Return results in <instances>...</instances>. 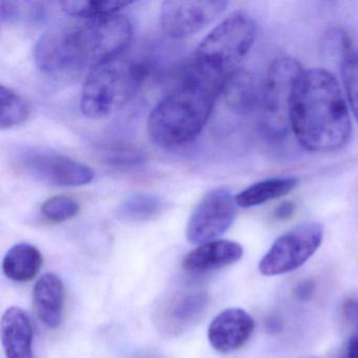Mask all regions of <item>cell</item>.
I'll return each instance as SVG.
<instances>
[{
  "mask_svg": "<svg viewBox=\"0 0 358 358\" xmlns=\"http://www.w3.org/2000/svg\"><path fill=\"white\" fill-rule=\"evenodd\" d=\"M133 39V26L123 15L57 24L41 35L35 64L45 74L66 75L94 69L121 57Z\"/></svg>",
  "mask_w": 358,
  "mask_h": 358,
  "instance_id": "6da1fadb",
  "label": "cell"
},
{
  "mask_svg": "<svg viewBox=\"0 0 358 358\" xmlns=\"http://www.w3.org/2000/svg\"><path fill=\"white\" fill-rule=\"evenodd\" d=\"M290 123L299 143L310 152H335L347 145L352 133L349 110L330 72H303L293 94Z\"/></svg>",
  "mask_w": 358,
  "mask_h": 358,
  "instance_id": "7a4b0ae2",
  "label": "cell"
},
{
  "mask_svg": "<svg viewBox=\"0 0 358 358\" xmlns=\"http://www.w3.org/2000/svg\"><path fill=\"white\" fill-rule=\"evenodd\" d=\"M221 85L190 71L184 83L150 113V139L163 148H182L194 141L210 118Z\"/></svg>",
  "mask_w": 358,
  "mask_h": 358,
  "instance_id": "3957f363",
  "label": "cell"
},
{
  "mask_svg": "<svg viewBox=\"0 0 358 358\" xmlns=\"http://www.w3.org/2000/svg\"><path fill=\"white\" fill-rule=\"evenodd\" d=\"M257 26L244 11H236L215 27L200 43L194 55L192 71L208 80L223 85L238 70L255 43Z\"/></svg>",
  "mask_w": 358,
  "mask_h": 358,
  "instance_id": "277c9868",
  "label": "cell"
},
{
  "mask_svg": "<svg viewBox=\"0 0 358 358\" xmlns=\"http://www.w3.org/2000/svg\"><path fill=\"white\" fill-rule=\"evenodd\" d=\"M150 72L148 62L119 57L90 71L80 97V110L90 119H101L122 108L139 91Z\"/></svg>",
  "mask_w": 358,
  "mask_h": 358,
  "instance_id": "5b68a950",
  "label": "cell"
},
{
  "mask_svg": "<svg viewBox=\"0 0 358 358\" xmlns=\"http://www.w3.org/2000/svg\"><path fill=\"white\" fill-rule=\"evenodd\" d=\"M303 72L290 57L278 58L269 66L259 100L262 129L269 139L278 141L288 135L293 94Z\"/></svg>",
  "mask_w": 358,
  "mask_h": 358,
  "instance_id": "8992f818",
  "label": "cell"
},
{
  "mask_svg": "<svg viewBox=\"0 0 358 358\" xmlns=\"http://www.w3.org/2000/svg\"><path fill=\"white\" fill-rule=\"evenodd\" d=\"M324 229L320 223L295 226L276 238L259 262L263 275L275 276L294 271L303 265L322 245Z\"/></svg>",
  "mask_w": 358,
  "mask_h": 358,
  "instance_id": "52a82bcc",
  "label": "cell"
},
{
  "mask_svg": "<svg viewBox=\"0 0 358 358\" xmlns=\"http://www.w3.org/2000/svg\"><path fill=\"white\" fill-rule=\"evenodd\" d=\"M236 207V196L228 188L207 192L190 215L186 230L188 242L201 245L217 240L234 223Z\"/></svg>",
  "mask_w": 358,
  "mask_h": 358,
  "instance_id": "ba28073f",
  "label": "cell"
},
{
  "mask_svg": "<svg viewBox=\"0 0 358 358\" xmlns=\"http://www.w3.org/2000/svg\"><path fill=\"white\" fill-rule=\"evenodd\" d=\"M227 6L224 0L164 1L161 6V29L169 38L192 36L213 24Z\"/></svg>",
  "mask_w": 358,
  "mask_h": 358,
  "instance_id": "9c48e42d",
  "label": "cell"
},
{
  "mask_svg": "<svg viewBox=\"0 0 358 358\" xmlns=\"http://www.w3.org/2000/svg\"><path fill=\"white\" fill-rule=\"evenodd\" d=\"M24 167L37 181L60 187L87 185L95 178L87 164L59 155H31L24 159Z\"/></svg>",
  "mask_w": 358,
  "mask_h": 358,
  "instance_id": "30bf717a",
  "label": "cell"
},
{
  "mask_svg": "<svg viewBox=\"0 0 358 358\" xmlns=\"http://www.w3.org/2000/svg\"><path fill=\"white\" fill-rule=\"evenodd\" d=\"M252 316L240 308L224 310L209 324L208 341L220 353H231L241 349L255 331Z\"/></svg>",
  "mask_w": 358,
  "mask_h": 358,
  "instance_id": "8fae6325",
  "label": "cell"
},
{
  "mask_svg": "<svg viewBox=\"0 0 358 358\" xmlns=\"http://www.w3.org/2000/svg\"><path fill=\"white\" fill-rule=\"evenodd\" d=\"M208 303V294L204 291L180 293L165 306L161 314V327L171 334L183 332L202 317Z\"/></svg>",
  "mask_w": 358,
  "mask_h": 358,
  "instance_id": "7c38bea8",
  "label": "cell"
},
{
  "mask_svg": "<svg viewBox=\"0 0 358 358\" xmlns=\"http://www.w3.org/2000/svg\"><path fill=\"white\" fill-rule=\"evenodd\" d=\"M243 247L228 240L204 243L188 252L182 261V268L190 273H203L232 265L242 259Z\"/></svg>",
  "mask_w": 358,
  "mask_h": 358,
  "instance_id": "4fadbf2b",
  "label": "cell"
},
{
  "mask_svg": "<svg viewBox=\"0 0 358 358\" xmlns=\"http://www.w3.org/2000/svg\"><path fill=\"white\" fill-rule=\"evenodd\" d=\"M1 341L7 358H33V329L28 314L10 307L1 317Z\"/></svg>",
  "mask_w": 358,
  "mask_h": 358,
  "instance_id": "5bb4252c",
  "label": "cell"
},
{
  "mask_svg": "<svg viewBox=\"0 0 358 358\" xmlns=\"http://www.w3.org/2000/svg\"><path fill=\"white\" fill-rule=\"evenodd\" d=\"M35 311L41 322L50 329L60 326L64 317L66 292L62 280L56 274L41 276L33 291Z\"/></svg>",
  "mask_w": 358,
  "mask_h": 358,
  "instance_id": "9a60e30c",
  "label": "cell"
},
{
  "mask_svg": "<svg viewBox=\"0 0 358 358\" xmlns=\"http://www.w3.org/2000/svg\"><path fill=\"white\" fill-rule=\"evenodd\" d=\"M219 98L229 112L236 115L249 114L257 101L252 76L246 71L236 70L224 80Z\"/></svg>",
  "mask_w": 358,
  "mask_h": 358,
  "instance_id": "2e32d148",
  "label": "cell"
},
{
  "mask_svg": "<svg viewBox=\"0 0 358 358\" xmlns=\"http://www.w3.org/2000/svg\"><path fill=\"white\" fill-rule=\"evenodd\" d=\"M43 263V255L36 247L20 243L14 245L3 257V273L14 282H27L37 275Z\"/></svg>",
  "mask_w": 358,
  "mask_h": 358,
  "instance_id": "e0dca14e",
  "label": "cell"
},
{
  "mask_svg": "<svg viewBox=\"0 0 358 358\" xmlns=\"http://www.w3.org/2000/svg\"><path fill=\"white\" fill-rule=\"evenodd\" d=\"M299 184L294 177H275L257 182L242 190L236 196V205L241 208H251L264 203L282 198L292 192Z\"/></svg>",
  "mask_w": 358,
  "mask_h": 358,
  "instance_id": "ac0fdd59",
  "label": "cell"
},
{
  "mask_svg": "<svg viewBox=\"0 0 358 358\" xmlns=\"http://www.w3.org/2000/svg\"><path fill=\"white\" fill-rule=\"evenodd\" d=\"M166 209V202L148 192L134 194L117 209V217L124 222H145L158 217Z\"/></svg>",
  "mask_w": 358,
  "mask_h": 358,
  "instance_id": "d6986e66",
  "label": "cell"
},
{
  "mask_svg": "<svg viewBox=\"0 0 358 358\" xmlns=\"http://www.w3.org/2000/svg\"><path fill=\"white\" fill-rule=\"evenodd\" d=\"M134 3L123 0H64L59 3L62 11L79 20H98L118 14L120 10Z\"/></svg>",
  "mask_w": 358,
  "mask_h": 358,
  "instance_id": "ffe728a7",
  "label": "cell"
},
{
  "mask_svg": "<svg viewBox=\"0 0 358 358\" xmlns=\"http://www.w3.org/2000/svg\"><path fill=\"white\" fill-rule=\"evenodd\" d=\"M30 108L26 100L10 87H0V127L10 129L28 119Z\"/></svg>",
  "mask_w": 358,
  "mask_h": 358,
  "instance_id": "44dd1931",
  "label": "cell"
},
{
  "mask_svg": "<svg viewBox=\"0 0 358 358\" xmlns=\"http://www.w3.org/2000/svg\"><path fill=\"white\" fill-rule=\"evenodd\" d=\"M80 210L78 202L66 196H56L43 203L41 215L49 222L62 223L76 217Z\"/></svg>",
  "mask_w": 358,
  "mask_h": 358,
  "instance_id": "7402d4cb",
  "label": "cell"
},
{
  "mask_svg": "<svg viewBox=\"0 0 358 358\" xmlns=\"http://www.w3.org/2000/svg\"><path fill=\"white\" fill-rule=\"evenodd\" d=\"M343 85L354 115L358 120V51L352 50L341 60Z\"/></svg>",
  "mask_w": 358,
  "mask_h": 358,
  "instance_id": "603a6c76",
  "label": "cell"
},
{
  "mask_svg": "<svg viewBox=\"0 0 358 358\" xmlns=\"http://www.w3.org/2000/svg\"><path fill=\"white\" fill-rule=\"evenodd\" d=\"M104 161L113 165H137L145 161V156L136 148L115 146L104 150Z\"/></svg>",
  "mask_w": 358,
  "mask_h": 358,
  "instance_id": "cb8c5ba5",
  "label": "cell"
},
{
  "mask_svg": "<svg viewBox=\"0 0 358 358\" xmlns=\"http://www.w3.org/2000/svg\"><path fill=\"white\" fill-rule=\"evenodd\" d=\"M20 14L18 3L7 0H0V22L1 24H11L17 20Z\"/></svg>",
  "mask_w": 358,
  "mask_h": 358,
  "instance_id": "d4e9b609",
  "label": "cell"
},
{
  "mask_svg": "<svg viewBox=\"0 0 358 358\" xmlns=\"http://www.w3.org/2000/svg\"><path fill=\"white\" fill-rule=\"evenodd\" d=\"M354 326L356 327L355 333L350 338L347 349V358H358V317L354 320Z\"/></svg>",
  "mask_w": 358,
  "mask_h": 358,
  "instance_id": "484cf974",
  "label": "cell"
},
{
  "mask_svg": "<svg viewBox=\"0 0 358 358\" xmlns=\"http://www.w3.org/2000/svg\"><path fill=\"white\" fill-rule=\"evenodd\" d=\"M295 206L293 203H284L275 210V217L278 220H286L294 213Z\"/></svg>",
  "mask_w": 358,
  "mask_h": 358,
  "instance_id": "4316f807",
  "label": "cell"
},
{
  "mask_svg": "<svg viewBox=\"0 0 358 358\" xmlns=\"http://www.w3.org/2000/svg\"><path fill=\"white\" fill-rule=\"evenodd\" d=\"M314 292V284L311 282H303L297 287L296 295L301 299H307L311 297Z\"/></svg>",
  "mask_w": 358,
  "mask_h": 358,
  "instance_id": "83f0119b",
  "label": "cell"
},
{
  "mask_svg": "<svg viewBox=\"0 0 358 358\" xmlns=\"http://www.w3.org/2000/svg\"><path fill=\"white\" fill-rule=\"evenodd\" d=\"M131 358H165L161 354L154 351H138Z\"/></svg>",
  "mask_w": 358,
  "mask_h": 358,
  "instance_id": "f1b7e54d",
  "label": "cell"
}]
</instances>
